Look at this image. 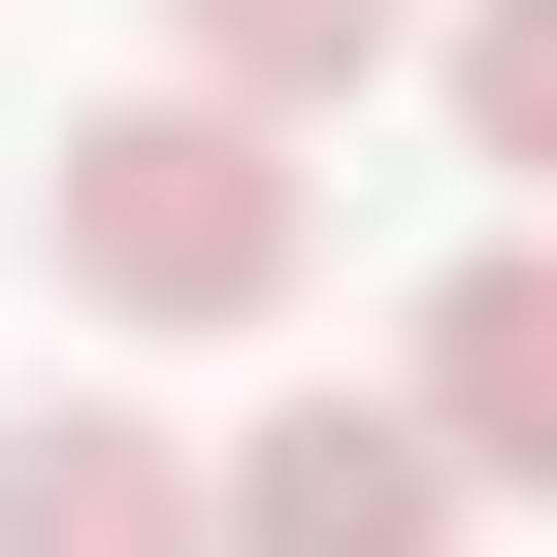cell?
Wrapping results in <instances>:
<instances>
[{"mask_svg": "<svg viewBox=\"0 0 557 557\" xmlns=\"http://www.w3.org/2000/svg\"><path fill=\"white\" fill-rule=\"evenodd\" d=\"M296 262H329V164L262 132V99H197V66L34 164V296H66V329H262Z\"/></svg>", "mask_w": 557, "mask_h": 557, "instance_id": "1", "label": "cell"}, {"mask_svg": "<svg viewBox=\"0 0 557 557\" xmlns=\"http://www.w3.org/2000/svg\"><path fill=\"white\" fill-rule=\"evenodd\" d=\"M197 557H459V459H426V394H296V426H230Z\"/></svg>", "mask_w": 557, "mask_h": 557, "instance_id": "2", "label": "cell"}, {"mask_svg": "<svg viewBox=\"0 0 557 557\" xmlns=\"http://www.w3.org/2000/svg\"><path fill=\"white\" fill-rule=\"evenodd\" d=\"M394 394H426V459L459 492H557V230H492L459 296L394 329Z\"/></svg>", "mask_w": 557, "mask_h": 557, "instance_id": "3", "label": "cell"}, {"mask_svg": "<svg viewBox=\"0 0 557 557\" xmlns=\"http://www.w3.org/2000/svg\"><path fill=\"white\" fill-rule=\"evenodd\" d=\"M0 557H197V459L164 426H0Z\"/></svg>", "mask_w": 557, "mask_h": 557, "instance_id": "4", "label": "cell"}, {"mask_svg": "<svg viewBox=\"0 0 557 557\" xmlns=\"http://www.w3.org/2000/svg\"><path fill=\"white\" fill-rule=\"evenodd\" d=\"M164 34H197V99H262V132H329L394 34H426V0H164Z\"/></svg>", "mask_w": 557, "mask_h": 557, "instance_id": "5", "label": "cell"}, {"mask_svg": "<svg viewBox=\"0 0 557 557\" xmlns=\"http://www.w3.org/2000/svg\"><path fill=\"white\" fill-rule=\"evenodd\" d=\"M426 66H459V164H524V197H557V0H459Z\"/></svg>", "mask_w": 557, "mask_h": 557, "instance_id": "6", "label": "cell"}]
</instances>
